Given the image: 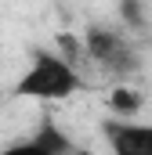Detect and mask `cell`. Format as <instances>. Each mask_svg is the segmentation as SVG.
Here are the masks:
<instances>
[{"label":"cell","mask_w":152,"mask_h":155,"mask_svg":"<svg viewBox=\"0 0 152 155\" xmlns=\"http://www.w3.org/2000/svg\"><path fill=\"white\" fill-rule=\"evenodd\" d=\"M80 87H83V76L76 72V65L65 54H58V51H36V54L29 58L26 72L15 79L11 94H15V97H29V101L51 105V101L73 97Z\"/></svg>","instance_id":"obj_1"},{"label":"cell","mask_w":152,"mask_h":155,"mask_svg":"<svg viewBox=\"0 0 152 155\" xmlns=\"http://www.w3.org/2000/svg\"><path fill=\"white\" fill-rule=\"evenodd\" d=\"M83 54L105 76L119 79V87H127V79L141 69L138 51L127 40V33L123 29H109V25H87V33H83Z\"/></svg>","instance_id":"obj_2"},{"label":"cell","mask_w":152,"mask_h":155,"mask_svg":"<svg viewBox=\"0 0 152 155\" xmlns=\"http://www.w3.org/2000/svg\"><path fill=\"white\" fill-rule=\"evenodd\" d=\"M105 144L112 155H152V123L138 119H105Z\"/></svg>","instance_id":"obj_3"},{"label":"cell","mask_w":152,"mask_h":155,"mask_svg":"<svg viewBox=\"0 0 152 155\" xmlns=\"http://www.w3.org/2000/svg\"><path fill=\"white\" fill-rule=\"evenodd\" d=\"M33 141H36L43 152H51V155H69L73 152V137L54 123V119H43L36 126V134H33Z\"/></svg>","instance_id":"obj_4"},{"label":"cell","mask_w":152,"mask_h":155,"mask_svg":"<svg viewBox=\"0 0 152 155\" xmlns=\"http://www.w3.org/2000/svg\"><path fill=\"white\" fill-rule=\"evenodd\" d=\"M109 108H112V119H134L141 112V90H134V87H112L109 90Z\"/></svg>","instance_id":"obj_5"},{"label":"cell","mask_w":152,"mask_h":155,"mask_svg":"<svg viewBox=\"0 0 152 155\" xmlns=\"http://www.w3.org/2000/svg\"><path fill=\"white\" fill-rule=\"evenodd\" d=\"M0 155H51V152H43L33 137H26V141H11V144H4Z\"/></svg>","instance_id":"obj_6"},{"label":"cell","mask_w":152,"mask_h":155,"mask_svg":"<svg viewBox=\"0 0 152 155\" xmlns=\"http://www.w3.org/2000/svg\"><path fill=\"white\" fill-rule=\"evenodd\" d=\"M69 155H94V152H91V148H73Z\"/></svg>","instance_id":"obj_7"}]
</instances>
